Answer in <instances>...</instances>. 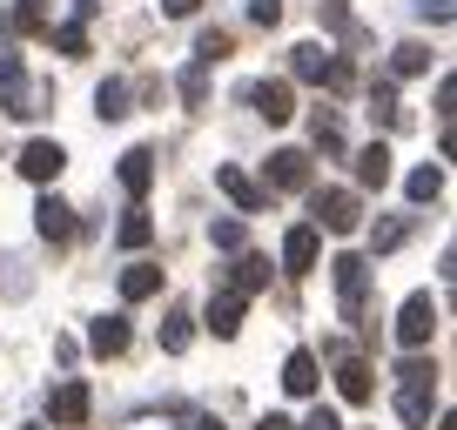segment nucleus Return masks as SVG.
Returning a JSON list of instances; mask_svg holds the SVG:
<instances>
[{"instance_id": "6e6552de", "label": "nucleus", "mask_w": 457, "mask_h": 430, "mask_svg": "<svg viewBox=\"0 0 457 430\" xmlns=\"http://www.w3.org/2000/svg\"><path fill=\"white\" fill-rule=\"evenodd\" d=\"M316 256H323V229H316V222H296V229L283 236V269L289 276H310Z\"/></svg>"}, {"instance_id": "39448f33", "label": "nucleus", "mask_w": 457, "mask_h": 430, "mask_svg": "<svg viewBox=\"0 0 457 430\" xmlns=\"http://www.w3.org/2000/svg\"><path fill=\"white\" fill-rule=\"evenodd\" d=\"M430 330H437V302H430V289L403 296V310H397V343H403V350H424Z\"/></svg>"}, {"instance_id": "423d86ee", "label": "nucleus", "mask_w": 457, "mask_h": 430, "mask_svg": "<svg viewBox=\"0 0 457 430\" xmlns=\"http://www.w3.org/2000/svg\"><path fill=\"white\" fill-rule=\"evenodd\" d=\"M87 410H95V397H87V384H81V376H68V384H54V390H47V417H54L61 430L87 424Z\"/></svg>"}, {"instance_id": "5701e85b", "label": "nucleus", "mask_w": 457, "mask_h": 430, "mask_svg": "<svg viewBox=\"0 0 457 430\" xmlns=\"http://www.w3.org/2000/svg\"><path fill=\"white\" fill-rule=\"evenodd\" d=\"M95 115L101 121H121V115H129V81H101L95 87Z\"/></svg>"}, {"instance_id": "e433bc0d", "label": "nucleus", "mask_w": 457, "mask_h": 430, "mask_svg": "<svg viewBox=\"0 0 457 430\" xmlns=\"http://www.w3.org/2000/svg\"><path fill=\"white\" fill-rule=\"evenodd\" d=\"M417 14H424V21H437V28H444V21H451L457 7H451V0H417Z\"/></svg>"}, {"instance_id": "dca6fc26", "label": "nucleus", "mask_w": 457, "mask_h": 430, "mask_svg": "<svg viewBox=\"0 0 457 430\" xmlns=\"http://www.w3.org/2000/svg\"><path fill=\"white\" fill-rule=\"evenodd\" d=\"M87 350H95V357H121V350H129V316H95Z\"/></svg>"}, {"instance_id": "f704fd0d", "label": "nucleus", "mask_w": 457, "mask_h": 430, "mask_svg": "<svg viewBox=\"0 0 457 430\" xmlns=\"http://www.w3.org/2000/svg\"><path fill=\"white\" fill-rule=\"evenodd\" d=\"M249 21H256V28H276V21H283V0H249Z\"/></svg>"}, {"instance_id": "9b49d317", "label": "nucleus", "mask_w": 457, "mask_h": 430, "mask_svg": "<svg viewBox=\"0 0 457 430\" xmlns=\"http://www.w3.org/2000/svg\"><path fill=\"white\" fill-rule=\"evenodd\" d=\"M34 229H41V243H74V209H68V202H61V195H41V202H34Z\"/></svg>"}, {"instance_id": "7c9ffc66", "label": "nucleus", "mask_w": 457, "mask_h": 430, "mask_svg": "<svg viewBox=\"0 0 457 430\" xmlns=\"http://www.w3.org/2000/svg\"><path fill=\"white\" fill-rule=\"evenodd\" d=\"M370 115H377V121H403V108H397V81H377V87H370Z\"/></svg>"}, {"instance_id": "473e14b6", "label": "nucleus", "mask_w": 457, "mask_h": 430, "mask_svg": "<svg viewBox=\"0 0 457 430\" xmlns=\"http://www.w3.org/2000/svg\"><path fill=\"white\" fill-rule=\"evenodd\" d=\"M316 148H323V155H343V128H337V115H316Z\"/></svg>"}, {"instance_id": "393cba45", "label": "nucleus", "mask_w": 457, "mask_h": 430, "mask_svg": "<svg viewBox=\"0 0 457 430\" xmlns=\"http://www.w3.org/2000/svg\"><path fill=\"white\" fill-rule=\"evenodd\" d=\"M188 323H195L188 310H169V323H162V350H169V357H182V350L195 343V330H188Z\"/></svg>"}, {"instance_id": "ea45409f", "label": "nucleus", "mask_w": 457, "mask_h": 430, "mask_svg": "<svg viewBox=\"0 0 457 430\" xmlns=\"http://www.w3.org/2000/svg\"><path fill=\"white\" fill-rule=\"evenodd\" d=\"M256 430H296V424H289V417H262Z\"/></svg>"}, {"instance_id": "4be33fe9", "label": "nucleus", "mask_w": 457, "mask_h": 430, "mask_svg": "<svg viewBox=\"0 0 457 430\" xmlns=\"http://www.w3.org/2000/svg\"><path fill=\"white\" fill-rule=\"evenodd\" d=\"M430 68V47L424 41H403L397 54H390V81H411V74H424Z\"/></svg>"}, {"instance_id": "f03ea898", "label": "nucleus", "mask_w": 457, "mask_h": 430, "mask_svg": "<svg viewBox=\"0 0 457 430\" xmlns=\"http://www.w3.org/2000/svg\"><path fill=\"white\" fill-rule=\"evenodd\" d=\"M329 283H337L343 323H363V310H370V262H363V256H337V262H329Z\"/></svg>"}, {"instance_id": "cd10ccee", "label": "nucleus", "mask_w": 457, "mask_h": 430, "mask_svg": "<svg viewBox=\"0 0 457 430\" xmlns=\"http://www.w3.org/2000/svg\"><path fill=\"white\" fill-rule=\"evenodd\" d=\"M34 28H41V0H14L0 14V34H34Z\"/></svg>"}, {"instance_id": "20e7f679", "label": "nucleus", "mask_w": 457, "mask_h": 430, "mask_svg": "<svg viewBox=\"0 0 457 430\" xmlns=\"http://www.w3.org/2000/svg\"><path fill=\"white\" fill-rule=\"evenodd\" d=\"M0 115H14V121L41 115V108H34V81H28V68H21V54H0Z\"/></svg>"}, {"instance_id": "1a4fd4ad", "label": "nucleus", "mask_w": 457, "mask_h": 430, "mask_svg": "<svg viewBox=\"0 0 457 430\" xmlns=\"http://www.w3.org/2000/svg\"><path fill=\"white\" fill-rule=\"evenodd\" d=\"M215 188H222V195L236 202V209H243V215H256L262 202H270V188H262V182H249V175L236 169V161H215Z\"/></svg>"}, {"instance_id": "7ed1b4c3", "label": "nucleus", "mask_w": 457, "mask_h": 430, "mask_svg": "<svg viewBox=\"0 0 457 430\" xmlns=\"http://www.w3.org/2000/svg\"><path fill=\"white\" fill-rule=\"evenodd\" d=\"M310 222H316V229H329V236H350L363 222L357 188H316V195H310Z\"/></svg>"}, {"instance_id": "6ab92c4d", "label": "nucleus", "mask_w": 457, "mask_h": 430, "mask_svg": "<svg viewBox=\"0 0 457 430\" xmlns=\"http://www.w3.org/2000/svg\"><path fill=\"white\" fill-rule=\"evenodd\" d=\"M209 330L215 336H236V330H243V296H236V289L209 296Z\"/></svg>"}, {"instance_id": "2eb2a0df", "label": "nucleus", "mask_w": 457, "mask_h": 430, "mask_svg": "<svg viewBox=\"0 0 457 430\" xmlns=\"http://www.w3.org/2000/svg\"><path fill=\"white\" fill-rule=\"evenodd\" d=\"M114 175H121V188H129V195L142 202V195H148V182H155V148H129Z\"/></svg>"}, {"instance_id": "aec40b11", "label": "nucleus", "mask_w": 457, "mask_h": 430, "mask_svg": "<svg viewBox=\"0 0 457 430\" xmlns=\"http://www.w3.org/2000/svg\"><path fill=\"white\" fill-rule=\"evenodd\" d=\"M357 182H363V188H384V182H390V148H384V142L357 148Z\"/></svg>"}, {"instance_id": "b1692460", "label": "nucleus", "mask_w": 457, "mask_h": 430, "mask_svg": "<svg viewBox=\"0 0 457 430\" xmlns=\"http://www.w3.org/2000/svg\"><path fill=\"white\" fill-rule=\"evenodd\" d=\"M270 283V256H236V296H256Z\"/></svg>"}, {"instance_id": "4468645a", "label": "nucleus", "mask_w": 457, "mask_h": 430, "mask_svg": "<svg viewBox=\"0 0 457 430\" xmlns=\"http://www.w3.org/2000/svg\"><path fill=\"white\" fill-rule=\"evenodd\" d=\"M316 384H323V370H316V350H289L283 390H289V397H316Z\"/></svg>"}, {"instance_id": "0eeeda50", "label": "nucleus", "mask_w": 457, "mask_h": 430, "mask_svg": "<svg viewBox=\"0 0 457 430\" xmlns=\"http://www.w3.org/2000/svg\"><path fill=\"white\" fill-rule=\"evenodd\" d=\"M61 169H68V148H61V142H47V135H34V142L21 148V175H28V182H41V188H47Z\"/></svg>"}, {"instance_id": "a878e982", "label": "nucleus", "mask_w": 457, "mask_h": 430, "mask_svg": "<svg viewBox=\"0 0 457 430\" xmlns=\"http://www.w3.org/2000/svg\"><path fill=\"white\" fill-rule=\"evenodd\" d=\"M209 243L222 249V256H243V243H249V229H243V215H222V222H215V229H209Z\"/></svg>"}, {"instance_id": "79ce46f5", "label": "nucleus", "mask_w": 457, "mask_h": 430, "mask_svg": "<svg viewBox=\"0 0 457 430\" xmlns=\"http://www.w3.org/2000/svg\"><path fill=\"white\" fill-rule=\"evenodd\" d=\"M28 430H34V424H28Z\"/></svg>"}, {"instance_id": "f257e3e1", "label": "nucleus", "mask_w": 457, "mask_h": 430, "mask_svg": "<svg viewBox=\"0 0 457 430\" xmlns=\"http://www.w3.org/2000/svg\"><path fill=\"white\" fill-rule=\"evenodd\" d=\"M430 397H437V370H430L424 357H411V363L397 370V417H403L411 430H424V424H430Z\"/></svg>"}, {"instance_id": "a211bd4d", "label": "nucleus", "mask_w": 457, "mask_h": 430, "mask_svg": "<svg viewBox=\"0 0 457 430\" xmlns=\"http://www.w3.org/2000/svg\"><path fill=\"white\" fill-rule=\"evenodd\" d=\"M329 68H337V61H329L323 41H303L296 54H289V74H296V81H329Z\"/></svg>"}, {"instance_id": "58836bf2", "label": "nucleus", "mask_w": 457, "mask_h": 430, "mask_svg": "<svg viewBox=\"0 0 457 430\" xmlns=\"http://www.w3.org/2000/svg\"><path fill=\"white\" fill-rule=\"evenodd\" d=\"M195 7H202V0H162V14H169V21H188Z\"/></svg>"}, {"instance_id": "2f4dec72", "label": "nucleus", "mask_w": 457, "mask_h": 430, "mask_svg": "<svg viewBox=\"0 0 457 430\" xmlns=\"http://www.w3.org/2000/svg\"><path fill=\"white\" fill-rule=\"evenodd\" d=\"M403 236H411V222H403V215H397V222H384V229L370 236V249H377V256H390V249H397Z\"/></svg>"}, {"instance_id": "c9c22d12", "label": "nucleus", "mask_w": 457, "mask_h": 430, "mask_svg": "<svg viewBox=\"0 0 457 430\" xmlns=\"http://www.w3.org/2000/svg\"><path fill=\"white\" fill-rule=\"evenodd\" d=\"M296 430H343V417H337V410H323V403H316V410H310V417H303V424H296Z\"/></svg>"}, {"instance_id": "412c9836", "label": "nucleus", "mask_w": 457, "mask_h": 430, "mask_svg": "<svg viewBox=\"0 0 457 430\" xmlns=\"http://www.w3.org/2000/svg\"><path fill=\"white\" fill-rule=\"evenodd\" d=\"M148 236H155V222H148V209L135 202V209L121 215V229H114V243H121V249H148Z\"/></svg>"}, {"instance_id": "f8f14e48", "label": "nucleus", "mask_w": 457, "mask_h": 430, "mask_svg": "<svg viewBox=\"0 0 457 430\" xmlns=\"http://www.w3.org/2000/svg\"><path fill=\"white\" fill-rule=\"evenodd\" d=\"M262 188H289V195L310 188V155H303V148H276V155H270V182H262Z\"/></svg>"}, {"instance_id": "bb28decb", "label": "nucleus", "mask_w": 457, "mask_h": 430, "mask_svg": "<svg viewBox=\"0 0 457 430\" xmlns=\"http://www.w3.org/2000/svg\"><path fill=\"white\" fill-rule=\"evenodd\" d=\"M403 195L424 209V202H437L444 195V169H411V182H403Z\"/></svg>"}, {"instance_id": "a19ab883", "label": "nucleus", "mask_w": 457, "mask_h": 430, "mask_svg": "<svg viewBox=\"0 0 457 430\" xmlns=\"http://www.w3.org/2000/svg\"><path fill=\"white\" fill-rule=\"evenodd\" d=\"M95 7H101V0H74V21H87V14H95Z\"/></svg>"}, {"instance_id": "9d476101", "label": "nucleus", "mask_w": 457, "mask_h": 430, "mask_svg": "<svg viewBox=\"0 0 457 430\" xmlns=\"http://www.w3.org/2000/svg\"><path fill=\"white\" fill-rule=\"evenodd\" d=\"M249 108H256L270 128H283V121L296 115V95H289V81H256L249 87Z\"/></svg>"}, {"instance_id": "c85d7f7f", "label": "nucleus", "mask_w": 457, "mask_h": 430, "mask_svg": "<svg viewBox=\"0 0 457 430\" xmlns=\"http://www.w3.org/2000/svg\"><path fill=\"white\" fill-rule=\"evenodd\" d=\"M47 41H54V54H87V28H81V21H61V28H47Z\"/></svg>"}, {"instance_id": "72a5a7b5", "label": "nucleus", "mask_w": 457, "mask_h": 430, "mask_svg": "<svg viewBox=\"0 0 457 430\" xmlns=\"http://www.w3.org/2000/svg\"><path fill=\"white\" fill-rule=\"evenodd\" d=\"M202 95H209V68H202V61H195V68L182 74V101H188V108H195Z\"/></svg>"}, {"instance_id": "c756f323", "label": "nucleus", "mask_w": 457, "mask_h": 430, "mask_svg": "<svg viewBox=\"0 0 457 430\" xmlns=\"http://www.w3.org/2000/svg\"><path fill=\"white\" fill-rule=\"evenodd\" d=\"M228 47H236V41H228V28H202V41H195V61H202V68H215V61H222Z\"/></svg>"}, {"instance_id": "f3484780", "label": "nucleus", "mask_w": 457, "mask_h": 430, "mask_svg": "<svg viewBox=\"0 0 457 430\" xmlns=\"http://www.w3.org/2000/svg\"><path fill=\"white\" fill-rule=\"evenodd\" d=\"M162 296V262H129L121 269V302H148Z\"/></svg>"}, {"instance_id": "ddd939ff", "label": "nucleus", "mask_w": 457, "mask_h": 430, "mask_svg": "<svg viewBox=\"0 0 457 430\" xmlns=\"http://www.w3.org/2000/svg\"><path fill=\"white\" fill-rule=\"evenodd\" d=\"M337 397H343V403H370V397H377L370 363H363V357H343V363H337Z\"/></svg>"}, {"instance_id": "4c0bfd02", "label": "nucleus", "mask_w": 457, "mask_h": 430, "mask_svg": "<svg viewBox=\"0 0 457 430\" xmlns=\"http://www.w3.org/2000/svg\"><path fill=\"white\" fill-rule=\"evenodd\" d=\"M451 108H457V81H451V74H444V81H437V115L451 121Z\"/></svg>"}]
</instances>
